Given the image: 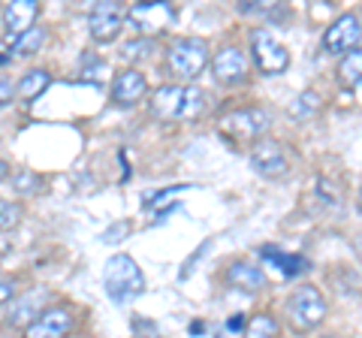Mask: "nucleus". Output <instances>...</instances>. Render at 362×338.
I'll return each instance as SVG.
<instances>
[{"label":"nucleus","instance_id":"f257e3e1","mask_svg":"<svg viewBox=\"0 0 362 338\" xmlns=\"http://www.w3.org/2000/svg\"><path fill=\"white\" fill-rule=\"evenodd\" d=\"M209 97L194 85H163L157 88L151 100V109L163 121H194L206 112Z\"/></svg>","mask_w":362,"mask_h":338},{"label":"nucleus","instance_id":"f03ea898","mask_svg":"<svg viewBox=\"0 0 362 338\" xmlns=\"http://www.w3.org/2000/svg\"><path fill=\"white\" fill-rule=\"evenodd\" d=\"M284 311H287V320L296 332H311L326 317V299L314 284H302L290 293Z\"/></svg>","mask_w":362,"mask_h":338},{"label":"nucleus","instance_id":"7ed1b4c3","mask_svg":"<svg viewBox=\"0 0 362 338\" xmlns=\"http://www.w3.org/2000/svg\"><path fill=\"white\" fill-rule=\"evenodd\" d=\"M145 290V278H142V269L136 266L133 257L127 254H115L109 257L106 263V293L112 302H127L133 296H139Z\"/></svg>","mask_w":362,"mask_h":338},{"label":"nucleus","instance_id":"20e7f679","mask_svg":"<svg viewBox=\"0 0 362 338\" xmlns=\"http://www.w3.org/2000/svg\"><path fill=\"white\" fill-rule=\"evenodd\" d=\"M206 61H209V46L199 37H185L173 42V49H169V70L181 78H197L206 70Z\"/></svg>","mask_w":362,"mask_h":338},{"label":"nucleus","instance_id":"39448f33","mask_svg":"<svg viewBox=\"0 0 362 338\" xmlns=\"http://www.w3.org/2000/svg\"><path fill=\"white\" fill-rule=\"evenodd\" d=\"M251 46H254V61L257 70L263 76H278L290 66V52L272 37L269 28H259L251 33Z\"/></svg>","mask_w":362,"mask_h":338},{"label":"nucleus","instance_id":"423d86ee","mask_svg":"<svg viewBox=\"0 0 362 338\" xmlns=\"http://www.w3.org/2000/svg\"><path fill=\"white\" fill-rule=\"evenodd\" d=\"M359 16L347 13L341 18H335L323 33V49L329 54H350L359 49Z\"/></svg>","mask_w":362,"mask_h":338},{"label":"nucleus","instance_id":"0eeeda50","mask_svg":"<svg viewBox=\"0 0 362 338\" xmlns=\"http://www.w3.org/2000/svg\"><path fill=\"white\" fill-rule=\"evenodd\" d=\"M121 25H124L121 6L109 4V0L94 4V9H90V16H88V30H90V37H94L97 42H112L121 33Z\"/></svg>","mask_w":362,"mask_h":338},{"label":"nucleus","instance_id":"6e6552de","mask_svg":"<svg viewBox=\"0 0 362 338\" xmlns=\"http://www.w3.org/2000/svg\"><path fill=\"white\" fill-rule=\"evenodd\" d=\"M127 21L136 28V33L151 40V33H160L173 21V9L169 4H139L127 13Z\"/></svg>","mask_w":362,"mask_h":338},{"label":"nucleus","instance_id":"1a4fd4ad","mask_svg":"<svg viewBox=\"0 0 362 338\" xmlns=\"http://www.w3.org/2000/svg\"><path fill=\"white\" fill-rule=\"evenodd\" d=\"M73 330V317L66 308H45L28 323L25 338H64Z\"/></svg>","mask_w":362,"mask_h":338},{"label":"nucleus","instance_id":"9d476101","mask_svg":"<svg viewBox=\"0 0 362 338\" xmlns=\"http://www.w3.org/2000/svg\"><path fill=\"white\" fill-rule=\"evenodd\" d=\"M269 112L266 109H239V112H230V115L223 118V130H230V133H239V136H247V139H257V136H263V133L269 130Z\"/></svg>","mask_w":362,"mask_h":338},{"label":"nucleus","instance_id":"9b49d317","mask_svg":"<svg viewBox=\"0 0 362 338\" xmlns=\"http://www.w3.org/2000/svg\"><path fill=\"white\" fill-rule=\"evenodd\" d=\"M37 16H40V4H37V0H13V4H6L4 21H6L9 40L28 33L33 28V21H37Z\"/></svg>","mask_w":362,"mask_h":338},{"label":"nucleus","instance_id":"f8f14e48","mask_svg":"<svg viewBox=\"0 0 362 338\" xmlns=\"http://www.w3.org/2000/svg\"><path fill=\"white\" fill-rule=\"evenodd\" d=\"M251 166L257 169L259 175L275 178V175H284L287 173V157H284V151H281L278 142H259V145H254Z\"/></svg>","mask_w":362,"mask_h":338},{"label":"nucleus","instance_id":"ddd939ff","mask_svg":"<svg viewBox=\"0 0 362 338\" xmlns=\"http://www.w3.org/2000/svg\"><path fill=\"white\" fill-rule=\"evenodd\" d=\"M148 91V82L139 70H124L121 76H115V85H112V100L118 106H130L136 100H142Z\"/></svg>","mask_w":362,"mask_h":338},{"label":"nucleus","instance_id":"4468645a","mask_svg":"<svg viewBox=\"0 0 362 338\" xmlns=\"http://www.w3.org/2000/svg\"><path fill=\"white\" fill-rule=\"evenodd\" d=\"M211 66H214V76H218L221 82L233 85V82H242V78H245V73H247V58H245L239 49L230 46V49H223V52L214 54Z\"/></svg>","mask_w":362,"mask_h":338},{"label":"nucleus","instance_id":"2eb2a0df","mask_svg":"<svg viewBox=\"0 0 362 338\" xmlns=\"http://www.w3.org/2000/svg\"><path fill=\"white\" fill-rule=\"evenodd\" d=\"M226 284L242 290V293H254L266 284V275L259 266H251V263H233L230 272H226Z\"/></svg>","mask_w":362,"mask_h":338},{"label":"nucleus","instance_id":"dca6fc26","mask_svg":"<svg viewBox=\"0 0 362 338\" xmlns=\"http://www.w3.org/2000/svg\"><path fill=\"white\" fill-rule=\"evenodd\" d=\"M263 257H266L269 263H275L284 278H293V275H299V272H308V260H305V257H296V254L290 257L284 251H272V247H266Z\"/></svg>","mask_w":362,"mask_h":338},{"label":"nucleus","instance_id":"f3484780","mask_svg":"<svg viewBox=\"0 0 362 338\" xmlns=\"http://www.w3.org/2000/svg\"><path fill=\"white\" fill-rule=\"evenodd\" d=\"M49 82H52V76L45 73V70H30V73H25V78L16 85V94L21 97V100H37L45 88H49Z\"/></svg>","mask_w":362,"mask_h":338},{"label":"nucleus","instance_id":"a211bd4d","mask_svg":"<svg viewBox=\"0 0 362 338\" xmlns=\"http://www.w3.org/2000/svg\"><path fill=\"white\" fill-rule=\"evenodd\" d=\"M245 338H281V323L272 314H254L245 330Z\"/></svg>","mask_w":362,"mask_h":338},{"label":"nucleus","instance_id":"6ab92c4d","mask_svg":"<svg viewBox=\"0 0 362 338\" xmlns=\"http://www.w3.org/2000/svg\"><path fill=\"white\" fill-rule=\"evenodd\" d=\"M359 73H362V54H359V49H356V52L344 54L341 64H338V78H341L344 85L356 88V85H359Z\"/></svg>","mask_w":362,"mask_h":338},{"label":"nucleus","instance_id":"aec40b11","mask_svg":"<svg viewBox=\"0 0 362 338\" xmlns=\"http://www.w3.org/2000/svg\"><path fill=\"white\" fill-rule=\"evenodd\" d=\"M40 302H42V293H33V296L21 299L18 305L13 308V314H9V323H13V326H25L28 320H33V317H37V311H40Z\"/></svg>","mask_w":362,"mask_h":338},{"label":"nucleus","instance_id":"412c9836","mask_svg":"<svg viewBox=\"0 0 362 338\" xmlns=\"http://www.w3.org/2000/svg\"><path fill=\"white\" fill-rule=\"evenodd\" d=\"M320 103H323V100H320V94H317V91H302L290 103V118H296V121L299 118H308V115H314V112L320 109Z\"/></svg>","mask_w":362,"mask_h":338},{"label":"nucleus","instance_id":"4be33fe9","mask_svg":"<svg viewBox=\"0 0 362 338\" xmlns=\"http://www.w3.org/2000/svg\"><path fill=\"white\" fill-rule=\"evenodd\" d=\"M42 42H45V30L42 28H30L28 33H21V37L13 40V49L18 54H33L37 49H42Z\"/></svg>","mask_w":362,"mask_h":338},{"label":"nucleus","instance_id":"5701e85b","mask_svg":"<svg viewBox=\"0 0 362 338\" xmlns=\"http://www.w3.org/2000/svg\"><path fill=\"white\" fill-rule=\"evenodd\" d=\"M21 218V206L18 202H9V199H0V233L4 230H13Z\"/></svg>","mask_w":362,"mask_h":338},{"label":"nucleus","instance_id":"b1692460","mask_svg":"<svg viewBox=\"0 0 362 338\" xmlns=\"http://www.w3.org/2000/svg\"><path fill=\"white\" fill-rule=\"evenodd\" d=\"M13 187L18 190V194H33V190L40 187V178H37V173H16Z\"/></svg>","mask_w":362,"mask_h":338},{"label":"nucleus","instance_id":"393cba45","mask_svg":"<svg viewBox=\"0 0 362 338\" xmlns=\"http://www.w3.org/2000/svg\"><path fill=\"white\" fill-rule=\"evenodd\" d=\"M151 49H154V40L142 37V40H133V42H127V49H124V52H127L130 58H148Z\"/></svg>","mask_w":362,"mask_h":338},{"label":"nucleus","instance_id":"a878e982","mask_svg":"<svg viewBox=\"0 0 362 338\" xmlns=\"http://www.w3.org/2000/svg\"><path fill=\"white\" fill-rule=\"evenodd\" d=\"M13 94H16V88L9 85V82H4V78H0V106L13 103Z\"/></svg>","mask_w":362,"mask_h":338},{"label":"nucleus","instance_id":"bb28decb","mask_svg":"<svg viewBox=\"0 0 362 338\" xmlns=\"http://www.w3.org/2000/svg\"><path fill=\"white\" fill-rule=\"evenodd\" d=\"M16 296V290H13V284H9V281H0V305H6L9 299Z\"/></svg>","mask_w":362,"mask_h":338},{"label":"nucleus","instance_id":"cd10ccee","mask_svg":"<svg viewBox=\"0 0 362 338\" xmlns=\"http://www.w3.org/2000/svg\"><path fill=\"white\" fill-rule=\"evenodd\" d=\"M6 173H9V166H6V163H4V161H0V178H4V175H6Z\"/></svg>","mask_w":362,"mask_h":338},{"label":"nucleus","instance_id":"c85d7f7f","mask_svg":"<svg viewBox=\"0 0 362 338\" xmlns=\"http://www.w3.org/2000/svg\"><path fill=\"white\" fill-rule=\"evenodd\" d=\"M0 64H6V54H0Z\"/></svg>","mask_w":362,"mask_h":338},{"label":"nucleus","instance_id":"c756f323","mask_svg":"<svg viewBox=\"0 0 362 338\" xmlns=\"http://www.w3.org/2000/svg\"><path fill=\"white\" fill-rule=\"evenodd\" d=\"M326 338H335V335H326Z\"/></svg>","mask_w":362,"mask_h":338}]
</instances>
